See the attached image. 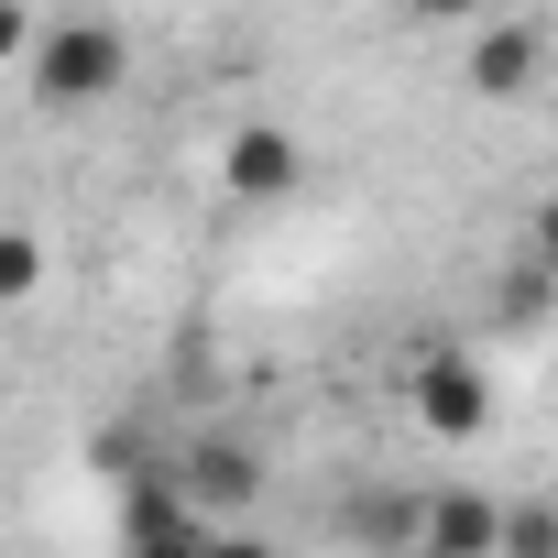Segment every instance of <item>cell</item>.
Segmentation results:
<instances>
[{
    "mask_svg": "<svg viewBox=\"0 0 558 558\" xmlns=\"http://www.w3.org/2000/svg\"><path fill=\"white\" fill-rule=\"evenodd\" d=\"M23 88H34V110H99L132 88V34L110 12H56V23H34Z\"/></svg>",
    "mask_w": 558,
    "mask_h": 558,
    "instance_id": "cell-1",
    "label": "cell"
},
{
    "mask_svg": "<svg viewBox=\"0 0 558 558\" xmlns=\"http://www.w3.org/2000/svg\"><path fill=\"white\" fill-rule=\"evenodd\" d=\"M175 504L197 514V525H252V504H263V482H274V460H263V438H241V427H197L186 449H175Z\"/></svg>",
    "mask_w": 558,
    "mask_h": 558,
    "instance_id": "cell-2",
    "label": "cell"
},
{
    "mask_svg": "<svg viewBox=\"0 0 558 558\" xmlns=\"http://www.w3.org/2000/svg\"><path fill=\"white\" fill-rule=\"evenodd\" d=\"M493 373L460 351V340H416V362H405V416H416V438H482L493 427Z\"/></svg>",
    "mask_w": 558,
    "mask_h": 558,
    "instance_id": "cell-3",
    "label": "cell"
},
{
    "mask_svg": "<svg viewBox=\"0 0 558 558\" xmlns=\"http://www.w3.org/2000/svg\"><path fill=\"white\" fill-rule=\"evenodd\" d=\"M219 186L230 197H296L307 186V143L286 132V121H230V143H219Z\"/></svg>",
    "mask_w": 558,
    "mask_h": 558,
    "instance_id": "cell-4",
    "label": "cell"
},
{
    "mask_svg": "<svg viewBox=\"0 0 558 558\" xmlns=\"http://www.w3.org/2000/svg\"><path fill=\"white\" fill-rule=\"evenodd\" d=\"M493 547H504V504L482 482L416 493V558H493Z\"/></svg>",
    "mask_w": 558,
    "mask_h": 558,
    "instance_id": "cell-5",
    "label": "cell"
},
{
    "mask_svg": "<svg viewBox=\"0 0 558 558\" xmlns=\"http://www.w3.org/2000/svg\"><path fill=\"white\" fill-rule=\"evenodd\" d=\"M121 558H208V525L175 504L165 471H154V482L132 471V482H121Z\"/></svg>",
    "mask_w": 558,
    "mask_h": 558,
    "instance_id": "cell-6",
    "label": "cell"
},
{
    "mask_svg": "<svg viewBox=\"0 0 558 558\" xmlns=\"http://www.w3.org/2000/svg\"><path fill=\"white\" fill-rule=\"evenodd\" d=\"M536 66H547V23H482L471 56H460V88L471 99H525Z\"/></svg>",
    "mask_w": 558,
    "mask_h": 558,
    "instance_id": "cell-7",
    "label": "cell"
},
{
    "mask_svg": "<svg viewBox=\"0 0 558 558\" xmlns=\"http://www.w3.org/2000/svg\"><path fill=\"white\" fill-rule=\"evenodd\" d=\"M45 230H23V219H0V307H23V296H45Z\"/></svg>",
    "mask_w": 558,
    "mask_h": 558,
    "instance_id": "cell-8",
    "label": "cell"
},
{
    "mask_svg": "<svg viewBox=\"0 0 558 558\" xmlns=\"http://www.w3.org/2000/svg\"><path fill=\"white\" fill-rule=\"evenodd\" d=\"M493 558H558V504H504V547Z\"/></svg>",
    "mask_w": 558,
    "mask_h": 558,
    "instance_id": "cell-9",
    "label": "cell"
},
{
    "mask_svg": "<svg viewBox=\"0 0 558 558\" xmlns=\"http://www.w3.org/2000/svg\"><path fill=\"white\" fill-rule=\"evenodd\" d=\"M351 514H362V525H351L362 547H395V536H416V493H362Z\"/></svg>",
    "mask_w": 558,
    "mask_h": 558,
    "instance_id": "cell-10",
    "label": "cell"
},
{
    "mask_svg": "<svg viewBox=\"0 0 558 558\" xmlns=\"http://www.w3.org/2000/svg\"><path fill=\"white\" fill-rule=\"evenodd\" d=\"M525 274H547V286H558V197H547L536 230H525Z\"/></svg>",
    "mask_w": 558,
    "mask_h": 558,
    "instance_id": "cell-11",
    "label": "cell"
},
{
    "mask_svg": "<svg viewBox=\"0 0 558 558\" xmlns=\"http://www.w3.org/2000/svg\"><path fill=\"white\" fill-rule=\"evenodd\" d=\"M208 558H286L263 525H208Z\"/></svg>",
    "mask_w": 558,
    "mask_h": 558,
    "instance_id": "cell-12",
    "label": "cell"
},
{
    "mask_svg": "<svg viewBox=\"0 0 558 558\" xmlns=\"http://www.w3.org/2000/svg\"><path fill=\"white\" fill-rule=\"evenodd\" d=\"M34 56V12H12V0H0V66H23Z\"/></svg>",
    "mask_w": 558,
    "mask_h": 558,
    "instance_id": "cell-13",
    "label": "cell"
}]
</instances>
